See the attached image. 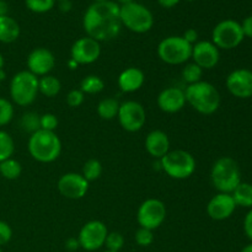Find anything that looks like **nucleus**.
Wrapping results in <instances>:
<instances>
[{
  "mask_svg": "<svg viewBox=\"0 0 252 252\" xmlns=\"http://www.w3.org/2000/svg\"><path fill=\"white\" fill-rule=\"evenodd\" d=\"M234 202L236 207H243V208H252V185L248 182H243L236 186V189L231 192Z\"/></svg>",
  "mask_w": 252,
  "mask_h": 252,
  "instance_id": "nucleus-23",
  "label": "nucleus"
},
{
  "mask_svg": "<svg viewBox=\"0 0 252 252\" xmlns=\"http://www.w3.org/2000/svg\"><path fill=\"white\" fill-rule=\"evenodd\" d=\"M116 1H117V4L118 5H126V4H129V2H133V1H135V0H116Z\"/></svg>",
  "mask_w": 252,
  "mask_h": 252,
  "instance_id": "nucleus-47",
  "label": "nucleus"
},
{
  "mask_svg": "<svg viewBox=\"0 0 252 252\" xmlns=\"http://www.w3.org/2000/svg\"><path fill=\"white\" fill-rule=\"evenodd\" d=\"M27 149L32 159L42 164H49L61 157L62 142L56 132L38 129L30 135Z\"/></svg>",
  "mask_w": 252,
  "mask_h": 252,
  "instance_id": "nucleus-3",
  "label": "nucleus"
},
{
  "mask_svg": "<svg viewBox=\"0 0 252 252\" xmlns=\"http://www.w3.org/2000/svg\"><path fill=\"white\" fill-rule=\"evenodd\" d=\"M22 172V166L16 159L14 158H10V159L4 160V161L0 162V175H1L4 179L10 180H17L21 176Z\"/></svg>",
  "mask_w": 252,
  "mask_h": 252,
  "instance_id": "nucleus-26",
  "label": "nucleus"
},
{
  "mask_svg": "<svg viewBox=\"0 0 252 252\" xmlns=\"http://www.w3.org/2000/svg\"><path fill=\"white\" fill-rule=\"evenodd\" d=\"M68 66H69V69H71V70H75V69L79 68V64L70 58L68 61Z\"/></svg>",
  "mask_w": 252,
  "mask_h": 252,
  "instance_id": "nucleus-46",
  "label": "nucleus"
},
{
  "mask_svg": "<svg viewBox=\"0 0 252 252\" xmlns=\"http://www.w3.org/2000/svg\"><path fill=\"white\" fill-rule=\"evenodd\" d=\"M14 105L5 97H0V127L7 126L14 118Z\"/></svg>",
  "mask_w": 252,
  "mask_h": 252,
  "instance_id": "nucleus-33",
  "label": "nucleus"
},
{
  "mask_svg": "<svg viewBox=\"0 0 252 252\" xmlns=\"http://www.w3.org/2000/svg\"><path fill=\"white\" fill-rule=\"evenodd\" d=\"M7 12H9V5L5 0H0V17L6 16Z\"/></svg>",
  "mask_w": 252,
  "mask_h": 252,
  "instance_id": "nucleus-45",
  "label": "nucleus"
},
{
  "mask_svg": "<svg viewBox=\"0 0 252 252\" xmlns=\"http://www.w3.org/2000/svg\"><path fill=\"white\" fill-rule=\"evenodd\" d=\"M182 37L185 38V41H187L189 44H192V46L198 42V32L194 29L186 30V31L184 32V34H182Z\"/></svg>",
  "mask_w": 252,
  "mask_h": 252,
  "instance_id": "nucleus-40",
  "label": "nucleus"
},
{
  "mask_svg": "<svg viewBox=\"0 0 252 252\" xmlns=\"http://www.w3.org/2000/svg\"><path fill=\"white\" fill-rule=\"evenodd\" d=\"M158 56L169 65H181L191 59L192 44L182 36L165 37L158 44Z\"/></svg>",
  "mask_w": 252,
  "mask_h": 252,
  "instance_id": "nucleus-8",
  "label": "nucleus"
},
{
  "mask_svg": "<svg viewBox=\"0 0 252 252\" xmlns=\"http://www.w3.org/2000/svg\"><path fill=\"white\" fill-rule=\"evenodd\" d=\"M159 161L161 171L174 180L189 179L194 174L197 166L193 155L182 149L170 150Z\"/></svg>",
  "mask_w": 252,
  "mask_h": 252,
  "instance_id": "nucleus-5",
  "label": "nucleus"
},
{
  "mask_svg": "<svg viewBox=\"0 0 252 252\" xmlns=\"http://www.w3.org/2000/svg\"><path fill=\"white\" fill-rule=\"evenodd\" d=\"M27 70L37 78L48 75L56 65V57L49 49L38 47L30 52L26 61Z\"/></svg>",
  "mask_w": 252,
  "mask_h": 252,
  "instance_id": "nucleus-15",
  "label": "nucleus"
},
{
  "mask_svg": "<svg viewBox=\"0 0 252 252\" xmlns=\"http://www.w3.org/2000/svg\"><path fill=\"white\" fill-rule=\"evenodd\" d=\"M39 118L41 116L36 112H26L21 116V120H20V127L24 132L32 133L37 132L38 129H41V126H39Z\"/></svg>",
  "mask_w": 252,
  "mask_h": 252,
  "instance_id": "nucleus-31",
  "label": "nucleus"
},
{
  "mask_svg": "<svg viewBox=\"0 0 252 252\" xmlns=\"http://www.w3.org/2000/svg\"><path fill=\"white\" fill-rule=\"evenodd\" d=\"M5 78H6V73H5L4 69H1V70H0V83H1V81H4Z\"/></svg>",
  "mask_w": 252,
  "mask_h": 252,
  "instance_id": "nucleus-48",
  "label": "nucleus"
},
{
  "mask_svg": "<svg viewBox=\"0 0 252 252\" xmlns=\"http://www.w3.org/2000/svg\"><path fill=\"white\" fill-rule=\"evenodd\" d=\"M88 182L96 181L102 175V164L96 159H90L84 164L83 172H81Z\"/></svg>",
  "mask_w": 252,
  "mask_h": 252,
  "instance_id": "nucleus-30",
  "label": "nucleus"
},
{
  "mask_svg": "<svg viewBox=\"0 0 252 252\" xmlns=\"http://www.w3.org/2000/svg\"><path fill=\"white\" fill-rule=\"evenodd\" d=\"M100 1H108V0H94V2H100Z\"/></svg>",
  "mask_w": 252,
  "mask_h": 252,
  "instance_id": "nucleus-51",
  "label": "nucleus"
},
{
  "mask_svg": "<svg viewBox=\"0 0 252 252\" xmlns=\"http://www.w3.org/2000/svg\"><path fill=\"white\" fill-rule=\"evenodd\" d=\"M121 24L134 33H147L154 26L153 12L137 1L120 5Z\"/></svg>",
  "mask_w": 252,
  "mask_h": 252,
  "instance_id": "nucleus-6",
  "label": "nucleus"
},
{
  "mask_svg": "<svg viewBox=\"0 0 252 252\" xmlns=\"http://www.w3.org/2000/svg\"><path fill=\"white\" fill-rule=\"evenodd\" d=\"M135 243L140 246V248H148L154 243V234L153 230L145 228H139L135 231Z\"/></svg>",
  "mask_w": 252,
  "mask_h": 252,
  "instance_id": "nucleus-35",
  "label": "nucleus"
},
{
  "mask_svg": "<svg viewBox=\"0 0 252 252\" xmlns=\"http://www.w3.org/2000/svg\"><path fill=\"white\" fill-rule=\"evenodd\" d=\"M59 10L62 12H69L71 10V1L70 0H65V1H59Z\"/></svg>",
  "mask_w": 252,
  "mask_h": 252,
  "instance_id": "nucleus-44",
  "label": "nucleus"
},
{
  "mask_svg": "<svg viewBox=\"0 0 252 252\" xmlns=\"http://www.w3.org/2000/svg\"><path fill=\"white\" fill-rule=\"evenodd\" d=\"M241 29H243V33L245 37L252 38V16H248L244 19L241 22Z\"/></svg>",
  "mask_w": 252,
  "mask_h": 252,
  "instance_id": "nucleus-41",
  "label": "nucleus"
},
{
  "mask_svg": "<svg viewBox=\"0 0 252 252\" xmlns=\"http://www.w3.org/2000/svg\"><path fill=\"white\" fill-rule=\"evenodd\" d=\"M25 5L34 14H46L56 5V0H25Z\"/></svg>",
  "mask_w": 252,
  "mask_h": 252,
  "instance_id": "nucleus-32",
  "label": "nucleus"
},
{
  "mask_svg": "<svg viewBox=\"0 0 252 252\" xmlns=\"http://www.w3.org/2000/svg\"><path fill=\"white\" fill-rule=\"evenodd\" d=\"M58 118L53 113H44L39 118V126H41V129L48 130V132H54L58 127Z\"/></svg>",
  "mask_w": 252,
  "mask_h": 252,
  "instance_id": "nucleus-36",
  "label": "nucleus"
},
{
  "mask_svg": "<svg viewBox=\"0 0 252 252\" xmlns=\"http://www.w3.org/2000/svg\"><path fill=\"white\" fill-rule=\"evenodd\" d=\"M118 122L121 127L129 133L139 132L147 122V112L142 103L128 100L120 105L118 110Z\"/></svg>",
  "mask_w": 252,
  "mask_h": 252,
  "instance_id": "nucleus-11",
  "label": "nucleus"
},
{
  "mask_svg": "<svg viewBox=\"0 0 252 252\" xmlns=\"http://www.w3.org/2000/svg\"><path fill=\"white\" fill-rule=\"evenodd\" d=\"M120 105L121 103L113 97L103 98V100H101L97 105L98 116L105 121L113 120V118L117 117Z\"/></svg>",
  "mask_w": 252,
  "mask_h": 252,
  "instance_id": "nucleus-25",
  "label": "nucleus"
},
{
  "mask_svg": "<svg viewBox=\"0 0 252 252\" xmlns=\"http://www.w3.org/2000/svg\"><path fill=\"white\" fill-rule=\"evenodd\" d=\"M211 180L217 191L221 193H231L241 182L239 164L233 158H219L212 166Z\"/></svg>",
  "mask_w": 252,
  "mask_h": 252,
  "instance_id": "nucleus-4",
  "label": "nucleus"
},
{
  "mask_svg": "<svg viewBox=\"0 0 252 252\" xmlns=\"http://www.w3.org/2000/svg\"><path fill=\"white\" fill-rule=\"evenodd\" d=\"M83 27L86 36L100 43L116 38L122 30L120 5L112 0L94 2L84 14Z\"/></svg>",
  "mask_w": 252,
  "mask_h": 252,
  "instance_id": "nucleus-1",
  "label": "nucleus"
},
{
  "mask_svg": "<svg viewBox=\"0 0 252 252\" xmlns=\"http://www.w3.org/2000/svg\"><path fill=\"white\" fill-rule=\"evenodd\" d=\"M0 91H1V83H0Z\"/></svg>",
  "mask_w": 252,
  "mask_h": 252,
  "instance_id": "nucleus-55",
  "label": "nucleus"
},
{
  "mask_svg": "<svg viewBox=\"0 0 252 252\" xmlns=\"http://www.w3.org/2000/svg\"><path fill=\"white\" fill-rule=\"evenodd\" d=\"M4 64H5L4 56H2V54L0 53V70H1V69H4Z\"/></svg>",
  "mask_w": 252,
  "mask_h": 252,
  "instance_id": "nucleus-50",
  "label": "nucleus"
},
{
  "mask_svg": "<svg viewBox=\"0 0 252 252\" xmlns=\"http://www.w3.org/2000/svg\"><path fill=\"white\" fill-rule=\"evenodd\" d=\"M89 184L85 177L76 172H68L59 177L57 189L59 193L68 199H81L89 191Z\"/></svg>",
  "mask_w": 252,
  "mask_h": 252,
  "instance_id": "nucleus-14",
  "label": "nucleus"
},
{
  "mask_svg": "<svg viewBox=\"0 0 252 252\" xmlns=\"http://www.w3.org/2000/svg\"><path fill=\"white\" fill-rule=\"evenodd\" d=\"M101 44L96 39L85 36L76 39L70 49V58L75 61L79 65L93 64L100 58Z\"/></svg>",
  "mask_w": 252,
  "mask_h": 252,
  "instance_id": "nucleus-13",
  "label": "nucleus"
},
{
  "mask_svg": "<svg viewBox=\"0 0 252 252\" xmlns=\"http://www.w3.org/2000/svg\"><path fill=\"white\" fill-rule=\"evenodd\" d=\"M244 231H245L246 236L252 241V208L248 212L244 219Z\"/></svg>",
  "mask_w": 252,
  "mask_h": 252,
  "instance_id": "nucleus-39",
  "label": "nucleus"
},
{
  "mask_svg": "<svg viewBox=\"0 0 252 252\" xmlns=\"http://www.w3.org/2000/svg\"><path fill=\"white\" fill-rule=\"evenodd\" d=\"M166 206L158 198L145 199L137 212V220L140 228L154 231L160 228L166 219Z\"/></svg>",
  "mask_w": 252,
  "mask_h": 252,
  "instance_id": "nucleus-10",
  "label": "nucleus"
},
{
  "mask_svg": "<svg viewBox=\"0 0 252 252\" xmlns=\"http://www.w3.org/2000/svg\"><path fill=\"white\" fill-rule=\"evenodd\" d=\"M191 59L203 70H209L218 65L220 52L212 41H198L192 46Z\"/></svg>",
  "mask_w": 252,
  "mask_h": 252,
  "instance_id": "nucleus-16",
  "label": "nucleus"
},
{
  "mask_svg": "<svg viewBox=\"0 0 252 252\" xmlns=\"http://www.w3.org/2000/svg\"><path fill=\"white\" fill-rule=\"evenodd\" d=\"M245 36L243 33L240 22L235 20L226 19L214 26L212 31V42L219 49H234L240 46Z\"/></svg>",
  "mask_w": 252,
  "mask_h": 252,
  "instance_id": "nucleus-9",
  "label": "nucleus"
},
{
  "mask_svg": "<svg viewBox=\"0 0 252 252\" xmlns=\"http://www.w3.org/2000/svg\"><path fill=\"white\" fill-rule=\"evenodd\" d=\"M105 252H121V251H108V250H106Z\"/></svg>",
  "mask_w": 252,
  "mask_h": 252,
  "instance_id": "nucleus-52",
  "label": "nucleus"
},
{
  "mask_svg": "<svg viewBox=\"0 0 252 252\" xmlns=\"http://www.w3.org/2000/svg\"><path fill=\"white\" fill-rule=\"evenodd\" d=\"M203 69L201 66L197 65L196 63H189L185 65V68L182 69L181 76L182 80L185 83H187V85H191V84H196L198 81L202 80V76H203Z\"/></svg>",
  "mask_w": 252,
  "mask_h": 252,
  "instance_id": "nucleus-29",
  "label": "nucleus"
},
{
  "mask_svg": "<svg viewBox=\"0 0 252 252\" xmlns=\"http://www.w3.org/2000/svg\"><path fill=\"white\" fill-rule=\"evenodd\" d=\"M185 96L186 102L201 115H213L220 107V94L218 89L208 81L201 80L187 85L185 89Z\"/></svg>",
  "mask_w": 252,
  "mask_h": 252,
  "instance_id": "nucleus-2",
  "label": "nucleus"
},
{
  "mask_svg": "<svg viewBox=\"0 0 252 252\" xmlns=\"http://www.w3.org/2000/svg\"><path fill=\"white\" fill-rule=\"evenodd\" d=\"M12 238V229L6 221L0 220V248L10 243Z\"/></svg>",
  "mask_w": 252,
  "mask_h": 252,
  "instance_id": "nucleus-38",
  "label": "nucleus"
},
{
  "mask_svg": "<svg viewBox=\"0 0 252 252\" xmlns=\"http://www.w3.org/2000/svg\"><path fill=\"white\" fill-rule=\"evenodd\" d=\"M181 0H158V4L164 9H171V7L176 6Z\"/></svg>",
  "mask_w": 252,
  "mask_h": 252,
  "instance_id": "nucleus-43",
  "label": "nucleus"
},
{
  "mask_svg": "<svg viewBox=\"0 0 252 252\" xmlns=\"http://www.w3.org/2000/svg\"><path fill=\"white\" fill-rule=\"evenodd\" d=\"M108 235V229L106 224L101 220H90L84 224L78 235L80 249L89 252L97 251L105 246L106 238Z\"/></svg>",
  "mask_w": 252,
  "mask_h": 252,
  "instance_id": "nucleus-12",
  "label": "nucleus"
},
{
  "mask_svg": "<svg viewBox=\"0 0 252 252\" xmlns=\"http://www.w3.org/2000/svg\"><path fill=\"white\" fill-rule=\"evenodd\" d=\"M65 249L68 251H76L78 249H80V244H79L78 238H69L65 241Z\"/></svg>",
  "mask_w": 252,
  "mask_h": 252,
  "instance_id": "nucleus-42",
  "label": "nucleus"
},
{
  "mask_svg": "<svg viewBox=\"0 0 252 252\" xmlns=\"http://www.w3.org/2000/svg\"><path fill=\"white\" fill-rule=\"evenodd\" d=\"M105 88V81L97 75H88L81 80L80 90L86 95L100 94Z\"/></svg>",
  "mask_w": 252,
  "mask_h": 252,
  "instance_id": "nucleus-27",
  "label": "nucleus"
},
{
  "mask_svg": "<svg viewBox=\"0 0 252 252\" xmlns=\"http://www.w3.org/2000/svg\"><path fill=\"white\" fill-rule=\"evenodd\" d=\"M0 252H2V250H1V248H0Z\"/></svg>",
  "mask_w": 252,
  "mask_h": 252,
  "instance_id": "nucleus-56",
  "label": "nucleus"
},
{
  "mask_svg": "<svg viewBox=\"0 0 252 252\" xmlns=\"http://www.w3.org/2000/svg\"><path fill=\"white\" fill-rule=\"evenodd\" d=\"M105 246L108 251H121L125 246V238L118 231L108 233L105 241Z\"/></svg>",
  "mask_w": 252,
  "mask_h": 252,
  "instance_id": "nucleus-34",
  "label": "nucleus"
},
{
  "mask_svg": "<svg viewBox=\"0 0 252 252\" xmlns=\"http://www.w3.org/2000/svg\"><path fill=\"white\" fill-rule=\"evenodd\" d=\"M145 150L154 159L160 160L170 152V139L165 132L160 129L152 130L145 137Z\"/></svg>",
  "mask_w": 252,
  "mask_h": 252,
  "instance_id": "nucleus-20",
  "label": "nucleus"
},
{
  "mask_svg": "<svg viewBox=\"0 0 252 252\" xmlns=\"http://www.w3.org/2000/svg\"><path fill=\"white\" fill-rule=\"evenodd\" d=\"M186 1H197V0H186Z\"/></svg>",
  "mask_w": 252,
  "mask_h": 252,
  "instance_id": "nucleus-53",
  "label": "nucleus"
},
{
  "mask_svg": "<svg viewBox=\"0 0 252 252\" xmlns=\"http://www.w3.org/2000/svg\"><path fill=\"white\" fill-rule=\"evenodd\" d=\"M229 93L238 98L252 97V71L240 68L231 71L225 81Z\"/></svg>",
  "mask_w": 252,
  "mask_h": 252,
  "instance_id": "nucleus-17",
  "label": "nucleus"
},
{
  "mask_svg": "<svg viewBox=\"0 0 252 252\" xmlns=\"http://www.w3.org/2000/svg\"><path fill=\"white\" fill-rule=\"evenodd\" d=\"M158 107L165 113H177L186 105V96L185 90L175 86L164 89L158 95L157 98Z\"/></svg>",
  "mask_w": 252,
  "mask_h": 252,
  "instance_id": "nucleus-19",
  "label": "nucleus"
},
{
  "mask_svg": "<svg viewBox=\"0 0 252 252\" xmlns=\"http://www.w3.org/2000/svg\"><path fill=\"white\" fill-rule=\"evenodd\" d=\"M62 90V84L58 78L51 75H44L38 78V91L46 97H54Z\"/></svg>",
  "mask_w": 252,
  "mask_h": 252,
  "instance_id": "nucleus-24",
  "label": "nucleus"
},
{
  "mask_svg": "<svg viewBox=\"0 0 252 252\" xmlns=\"http://www.w3.org/2000/svg\"><path fill=\"white\" fill-rule=\"evenodd\" d=\"M15 153V142L6 130L0 129V162L12 158Z\"/></svg>",
  "mask_w": 252,
  "mask_h": 252,
  "instance_id": "nucleus-28",
  "label": "nucleus"
},
{
  "mask_svg": "<svg viewBox=\"0 0 252 252\" xmlns=\"http://www.w3.org/2000/svg\"><path fill=\"white\" fill-rule=\"evenodd\" d=\"M235 209L236 204L230 193L218 192L207 204V214L213 220H225L230 218Z\"/></svg>",
  "mask_w": 252,
  "mask_h": 252,
  "instance_id": "nucleus-18",
  "label": "nucleus"
},
{
  "mask_svg": "<svg viewBox=\"0 0 252 252\" xmlns=\"http://www.w3.org/2000/svg\"><path fill=\"white\" fill-rule=\"evenodd\" d=\"M38 94V78L29 70H21L12 76L10 81V97L17 106L27 107L32 105Z\"/></svg>",
  "mask_w": 252,
  "mask_h": 252,
  "instance_id": "nucleus-7",
  "label": "nucleus"
},
{
  "mask_svg": "<svg viewBox=\"0 0 252 252\" xmlns=\"http://www.w3.org/2000/svg\"><path fill=\"white\" fill-rule=\"evenodd\" d=\"M84 100H85V94L80 89H73L66 95V103L73 108H76L83 105Z\"/></svg>",
  "mask_w": 252,
  "mask_h": 252,
  "instance_id": "nucleus-37",
  "label": "nucleus"
},
{
  "mask_svg": "<svg viewBox=\"0 0 252 252\" xmlns=\"http://www.w3.org/2000/svg\"><path fill=\"white\" fill-rule=\"evenodd\" d=\"M145 75L142 69L135 68V66H129L125 69L118 76V88L122 93L132 94L142 89L144 85Z\"/></svg>",
  "mask_w": 252,
  "mask_h": 252,
  "instance_id": "nucleus-21",
  "label": "nucleus"
},
{
  "mask_svg": "<svg viewBox=\"0 0 252 252\" xmlns=\"http://www.w3.org/2000/svg\"><path fill=\"white\" fill-rule=\"evenodd\" d=\"M241 252H252V243L249 244V245H246L245 248L241 250Z\"/></svg>",
  "mask_w": 252,
  "mask_h": 252,
  "instance_id": "nucleus-49",
  "label": "nucleus"
},
{
  "mask_svg": "<svg viewBox=\"0 0 252 252\" xmlns=\"http://www.w3.org/2000/svg\"><path fill=\"white\" fill-rule=\"evenodd\" d=\"M56 1L59 2V1H65V0H56Z\"/></svg>",
  "mask_w": 252,
  "mask_h": 252,
  "instance_id": "nucleus-54",
  "label": "nucleus"
},
{
  "mask_svg": "<svg viewBox=\"0 0 252 252\" xmlns=\"http://www.w3.org/2000/svg\"><path fill=\"white\" fill-rule=\"evenodd\" d=\"M20 33H21V29L16 20L12 19L9 15L0 17V42L1 43L9 44L17 41Z\"/></svg>",
  "mask_w": 252,
  "mask_h": 252,
  "instance_id": "nucleus-22",
  "label": "nucleus"
}]
</instances>
